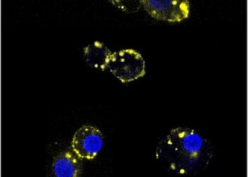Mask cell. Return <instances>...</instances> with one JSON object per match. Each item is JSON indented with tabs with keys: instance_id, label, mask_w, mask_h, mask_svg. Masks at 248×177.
I'll return each mask as SVG.
<instances>
[{
	"instance_id": "obj_1",
	"label": "cell",
	"mask_w": 248,
	"mask_h": 177,
	"mask_svg": "<svg viewBox=\"0 0 248 177\" xmlns=\"http://www.w3.org/2000/svg\"><path fill=\"white\" fill-rule=\"evenodd\" d=\"M156 158L167 169L180 175H197L209 166L213 149L209 140L189 128L171 130L159 142Z\"/></svg>"
},
{
	"instance_id": "obj_2",
	"label": "cell",
	"mask_w": 248,
	"mask_h": 177,
	"mask_svg": "<svg viewBox=\"0 0 248 177\" xmlns=\"http://www.w3.org/2000/svg\"><path fill=\"white\" fill-rule=\"evenodd\" d=\"M107 69L124 83L133 82L145 74L143 56L133 49H123L111 55Z\"/></svg>"
},
{
	"instance_id": "obj_3",
	"label": "cell",
	"mask_w": 248,
	"mask_h": 177,
	"mask_svg": "<svg viewBox=\"0 0 248 177\" xmlns=\"http://www.w3.org/2000/svg\"><path fill=\"white\" fill-rule=\"evenodd\" d=\"M142 7L154 19L181 22L189 16L190 4L185 0H142Z\"/></svg>"
},
{
	"instance_id": "obj_4",
	"label": "cell",
	"mask_w": 248,
	"mask_h": 177,
	"mask_svg": "<svg viewBox=\"0 0 248 177\" xmlns=\"http://www.w3.org/2000/svg\"><path fill=\"white\" fill-rule=\"evenodd\" d=\"M103 143V134L99 128L92 125H84L73 135L71 149L81 160H92L97 156Z\"/></svg>"
},
{
	"instance_id": "obj_5",
	"label": "cell",
	"mask_w": 248,
	"mask_h": 177,
	"mask_svg": "<svg viewBox=\"0 0 248 177\" xmlns=\"http://www.w3.org/2000/svg\"><path fill=\"white\" fill-rule=\"evenodd\" d=\"M81 160L73 151L61 152L53 160V175L58 177L80 176L82 172Z\"/></svg>"
},
{
	"instance_id": "obj_6",
	"label": "cell",
	"mask_w": 248,
	"mask_h": 177,
	"mask_svg": "<svg viewBox=\"0 0 248 177\" xmlns=\"http://www.w3.org/2000/svg\"><path fill=\"white\" fill-rule=\"evenodd\" d=\"M112 53L103 43L94 41L85 47L84 59L92 68L103 71L108 68Z\"/></svg>"
},
{
	"instance_id": "obj_7",
	"label": "cell",
	"mask_w": 248,
	"mask_h": 177,
	"mask_svg": "<svg viewBox=\"0 0 248 177\" xmlns=\"http://www.w3.org/2000/svg\"><path fill=\"white\" fill-rule=\"evenodd\" d=\"M111 4H114L118 8L121 9L124 12H128V13H134V12H138L142 7L140 1H110Z\"/></svg>"
}]
</instances>
